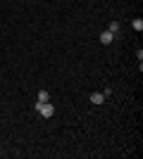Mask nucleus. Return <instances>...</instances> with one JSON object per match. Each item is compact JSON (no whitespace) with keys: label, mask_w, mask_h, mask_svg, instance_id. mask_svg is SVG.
<instances>
[{"label":"nucleus","mask_w":143,"mask_h":159,"mask_svg":"<svg viewBox=\"0 0 143 159\" xmlns=\"http://www.w3.org/2000/svg\"><path fill=\"white\" fill-rule=\"evenodd\" d=\"M107 31H110V33H117V31H119V21H110Z\"/></svg>","instance_id":"obj_5"},{"label":"nucleus","mask_w":143,"mask_h":159,"mask_svg":"<svg viewBox=\"0 0 143 159\" xmlns=\"http://www.w3.org/2000/svg\"><path fill=\"white\" fill-rule=\"evenodd\" d=\"M48 100H50V93H48V90H41V93H38V102H48Z\"/></svg>","instance_id":"obj_4"},{"label":"nucleus","mask_w":143,"mask_h":159,"mask_svg":"<svg viewBox=\"0 0 143 159\" xmlns=\"http://www.w3.org/2000/svg\"><path fill=\"white\" fill-rule=\"evenodd\" d=\"M112 40H115V33H110V31H102L100 33V43H102V45H110Z\"/></svg>","instance_id":"obj_2"},{"label":"nucleus","mask_w":143,"mask_h":159,"mask_svg":"<svg viewBox=\"0 0 143 159\" xmlns=\"http://www.w3.org/2000/svg\"><path fill=\"white\" fill-rule=\"evenodd\" d=\"M36 112L43 114L45 119H50V116L55 114V105L50 102V100H48V102H36Z\"/></svg>","instance_id":"obj_1"},{"label":"nucleus","mask_w":143,"mask_h":159,"mask_svg":"<svg viewBox=\"0 0 143 159\" xmlns=\"http://www.w3.org/2000/svg\"><path fill=\"white\" fill-rule=\"evenodd\" d=\"M91 102H93V105H102V102H105V95L102 93H93L91 95Z\"/></svg>","instance_id":"obj_3"},{"label":"nucleus","mask_w":143,"mask_h":159,"mask_svg":"<svg viewBox=\"0 0 143 159\" xmlns=\"http://www.w3.org/2000/svg\"><path fill=\"white\" fill-rule=\"evenodd\" d=\"M131 26L136 29V31H143V19H134V21H131Z\"/></svg>","instance_id":"obj_6"}]
</instances>
